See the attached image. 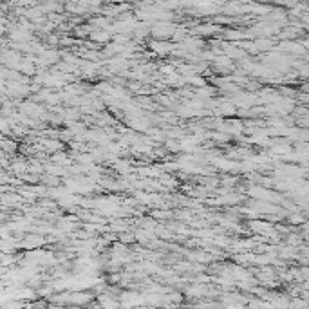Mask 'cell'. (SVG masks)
<instances>
[{
    "mask_svg": "<svg viewBox=\"0 0 309 309\" xmlns=\"http://www.w3.org/2000/svg\"><path fill=\"white\" fill-rule=\"evenodd\" d=\"M176 27L177 25L170 24V22H154V24L150 25V35L163 42V40H167V38H170L174 35Z\"/></svg>",
    "mask_w": 309,
    "mask_h": 309,
    "instance_id": "1",
    "label": "cell"
},
{
    "mask_svg": "<svg viewBox=\"0 0 309 309\" xmlns=\"http://www.w3.org/2000/svg\"><path fill=\"white\" fill-rule=\"evenodd\" d=\"M47 243V239L45 237H42L40 233H31V235H27V237L20 243V246L18 248H24V250H29V251H33V250H38L40 246H44V244Z\"/></svg>",
    "mask_w": 309,
    "mask_h": 309,
    "instance_id": "2",
    "label": "cell"
},
{
    "mask_svg": "<svg viewBox=\"0 0 309 309\" xmlns=\"http://www.w3.org/2000/svg\"><path fill=\"white\" fill-rule=\"evenodd\" d=\"M96 300H98L100 309H121L118 298L109 297L107 293H103V295H100V297H96Z\"/></svg>",
    "mask_w": 309,
    "mask_h": 309,
    "instance_id": "3",
    "label": "cell"
},
{
    "mask_svg": "<svg viewBox=\"0 0 309 309\" xmlns=\"http://www.w3.org/2000/svg\"><path fill=\"white\" fill-rule=\"evenodd\" d=\"M150 47H152V51H154L155 54H168V53H174V44L161 42V40H154V42H150Z\"/></svg>",
    "mask_w": 309,
    "mask_h": 309,
    "instance_id": "4",
    "label": "cell"
},
{
    "mask_svg": "<svg viewBox=\"0 0 309 309\" xmlns=\"http://www.w3.org/2000/svg\"><path fill=\"white\" fill-rule=\"evenodd\" d=\"M89 38L96 44H105L110 40V33H109V29L100 31L98 27H92V33L89 35Z\"/></svg>",
    "mask_w": 309,
    "mask_h": 309,
    "instance_id": "5",
    "label": "cell"
},
{
    "mask_svg": "<svg viewBox=\"0 0 309 309\" xmlns=\"http://www.w3.org/2000/svg\"><path fill=\"white\" fill-rule=\"evenodd\" d=\"M224 38H233V40H239V38H244V33H241V31H233V29H226L224 31Z\"/></svg>",
    "mask_w": 309,
    "mask_h": 309,
    "instance_id": "6",
    "label": "cell"
},
{
    "mask_svg": "<svg viewBox=\"0 0 309 309\" xmlns=\"http://www.w3.org/2000/svg\"><path fill=\"white\" fill-rule=\"evenodd\" d=\"M289 222H291V224H304V222H306V217H304V215H298V214L297 215L293 214Z\"/></svg>",
    "mask_w": 309,
    "mask_h": 309,
    "instance_id": "7",
    "label": "cell"
},
{
    "mask_svg": "<svg viewBox=\"0 0 309 309\" xmlns=\"http://www.w3.org/2000/svg\"><path fill=\"white\" fill-rule=\"evenodd\" d=\"M64 309H87V308H82V306H66Z\"/></svg>",
    "mask_w": 309,
    "mask_h": 309,
    "instance_id": "8",
    "label": "cell"
}]
</instances>
